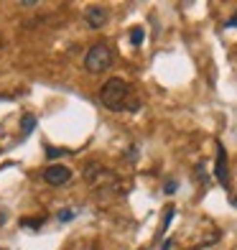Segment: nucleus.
Here are the masks:
<instances>
[{
    "label": "nucleus",
    "instance_id": "obj_5",
    "mask_svg": "<svg viewBox=\"0 0 237 250\" xmlns=\"http://www.w3.org/2000/svg\"><path fill=\"white\" fill-rule=\"evenodd\" d=\"M214 174H217L222 187L230 184V179H227V153H224L222 143H217V166H214Z\"/></svg>",
    "mask_w": 237,
    "mask_h": 250
},
{
    "label": "nucleus",
    "instance_id": "obj_9",
    "mask_svg": "<svg viewBox=\"0 0 237 250\" xmlns=\"http://www.w3.org/2000/svg\"><path fill=\"white\" fill-rule=\"evenodd\" d=\"M56 217H59V222H69V220H74V212L72 209H61Z\"/></svg>",
    "mask_w": 237,
    "mask_h": 250
},
{
    "label": "nucleus",
    "instance_id": "obj_10",
    "mask_svg": "<svg viewBox=\"0 0 237 250\" xmlns=\"http://www.w3.org/2000/svg\"><path fill=\"white\" fill-rule=\"evenodd\" d=\"M176 187H178V184H176V181L171 179V181H166V184H163V191H166V194H174V191H176Z\"/></svg>",
    "mask_w": 237,
    "mask_h": 250
},
{
    "label": "nucleus",
    "instance_id": "obj_8",
    "mask_svg": "<svg viewBox=\"0 0 237 250\" xmlns=\"http://www.w3.org/2000/svg\"><path fill=\"white\" fill-rule=\"evenodd\" d=\"M174 212H176L174 207H166V214H163V225H161V235H163V232L168 230V225H171V217H174Z\"/></svg>",
    "mask_w": 237,
    "mask_h": 250
},
{
    "label": "nucleus",
    "instance_id": "obj_11",
    "mask_svg": "<svg viewBox=\"0 0 237 250\" xmlns=\"http://www.w3.org/2000/svg\"><path fill=\"white\" fill-rule=\"evenodd\" d=\"M46 158H59V156H64V151H59V148H51V146H49V148H46Z\"/></svg>",
    "mask_w": 237,
    "mask_h": 250
},
{
    "label": "nucleus",
    "instance_id": "obj_2",
    "mask_svg": "<svg viewBox=\"0 0 237 250\" xmlns=\"http://www.w3.org/2000/svg\"><path fill=\"white\" fill-rule=\"evenodd\" d=\"M112 66V51L110 46H105V43H92L84 56V69L89 74H102L107 72Z\"/></svg>",
    "mask_w": 237,
    "mask_h": 250
},
{
    "label": "nucleus",
    "instance_id": "obj_7",
    "mask_svg": "<svg viewBox=\"0 0 237 250\" xmlns=\"http://www.w3.org/2000/svg\"><path fill=\"white\" fill-rule=\"evenodd\" d=\"M33 128H36V118H33V115H26V118H23V123H20V133L28 135Z\"/></svg>",
    "mask_w": 237,
    "mask_h": 250
},
{
    "label": "nucleus",
    "instance_id": "obj_4",
    "mask_svg": "<svg viewBox=\"0 0 237 250\" xmlns=\"http://www.w3.org/2000/svg\"><path fill=\"white\" fill-rule=\"evenodd\" d=\"M107 8H102V5H89L87 10H84V23L89 26V28H102L105 23H107Z\"/></svg>",
    "mask_w": 237,
    "mask_h": 250
},
{
    "label": "nucleus",
    "instance_id": "obj_14",
    "mask_svg": "<svg viewBox=\"0 0 237 250\" xmlns=\"http://www.w3.org/2000/svg\"><path fill=\"white\" fill-rule=\"evenodd\" d=\"M194 250H199V248H194Z\"/></svg>",
    "mask_w": 237,
    "mask_h": 250
},
{
    "label": "nucleus",
    "instance_id": "obj_12",
    "mask_svg": "<svg viewBox=\"0 0 237 250\" xmlns=\"http://www.w3.org/2000/svg\"><path fill=\"white\" fill-rule=\"evenodd\" d=\"M224 26H227V28H230V26H237V16H235V18H230V21H227V23H224Z\"/></svg>",
    "mask_w": 237,
    "mask_h": 250
},
{
    "label": "nucleus",
    "instance_id": "obj_6",
    "mask_svg": "<svg viewBox=\"0 0 237 250\" xmlns=\"http://www.w3.org/2000/svg\"><path fill=\"white\" fill-rule=\"evenodd\" d=\"M143 39H145V31H143L140 26L130 28V43H133V46H140V43H143Z\"/></svg>",
    "mask_w": 237,
    "mask_h": 250
},
{
    "label": "nucleus",
    "instance_id": "obj_1",
    "mask_svg": "<svg viewBox=\"0 0 237 250\" xmlns=\"http://www.w3.org/2000/svg\"><path fill=\"white\" fill-rule=\"evenodd\" d=\"M99 100L110 110H138V100H135L128 82H122V79H110L99 92Z\"/></svg>",
    "mask_w": 237,
    "mask_h": 250
},
{
    "label": "nucleus",
    "instance_id": "obj_13",
    "mask_svg": "<svg viewBox=\"0 0 237 250\" xmlns=\"http://www.w3.org/2000/svg\"><path fill=\"white\" fill-rule=\"evenodd\" d=\"M232 204H235V207H237V197H232Z\"/></svg>",
    "mask_w": 237,
    "mask_h": 250
},
{
    "label": "nucleus",
    "instance_id": "obj_3",
    "mask_svg": "<svg viewBox=\"0 0 237 250\" xmlns=\"http://www.w3.org/2000/svg\"><path fill=\"white\" fill-rule=\"evenodd\" d=\"M43 181L51 184V187H64V184H69V181H72V171L66 166H61V164L49 166L46 171H43Z\"/></svg>",
    "mask_w": 237,
    "mask_h": 250
}]
</instances>
